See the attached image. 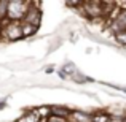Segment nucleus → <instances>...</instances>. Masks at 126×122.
I'll return each instance as SVG.
<instances>
[{
  "label": "nucleus",
  "mask_w": 126,
  "mask_h": 122,
  "mask_svg": "<svg viewBox=\"0 0 126 122\" xmlns=\"http://www.w3.org/2000/svg\"><path fill=\"white\" fill-rule=\"evenodd\" d=\"M26 11H27V10L24 8V3L22 2H10L8 6H6V16L11 18V19L24 18Z\"/></svg>",
  "instance_id": "f257e3e1"
},
{
  "label": "nucleus",
  "mask_w": 126,
  "mask_h": 122,
  "mask_svg": "<svg viewBox=\"0 0 126 122\" xmlns=\"http://www.w3.org/2000/svg\"><path fill=\"white\" fill-rule=\"evenodd\" d=\"M51 113L54 114V116H58V117H65V116H69L70 114V111H67V110H64V108H56V106H53L51 108Z\"/></svg>",
  "instance_id": "f03ea898"
},
{
  "label": "nucleus",
  "mask_w": 126,
  "mask_h": 122,
  "mask_svg": "<svg viewBox=\"0 0 126 122\" xmlns=\"http://www.w3.org/2000/svg\"><path fill=\"white\" fill-rule=\"evenodd\" d=\"M6 6H8L6 2H0V19L6 16Z\"/></svg>",
  "instance_id": "7ed1b4c3"
},
{
  "label": "nucleus",
  "mask_w": 126,
  "mask_h": 122,
  "mask_svg": "<svg viewBox=\"0 0 126 122\" xmlns=\"http://www.w3.org/2000/svg\"><path fill=\"white\" fill-rule=\"evenodd\" d=\"M117 38H118V41H120V43L126 44V32H121V33H118V35H117Z\"/></svg>",
  "instance_id": "20e7f679"
},
{
  "label": "nucleus",
  "mask_w": 126,
  "mask_h": 122,
  "mask_svg": "<svg viewBox=\"0 0 126 122\" xmlns=\"http://www.w3.org/2000/svg\"><path fill=\"white\" fill-rule=\"evenodd\" d=\"M49 122H61V119H59V117H53ZM62 122H64V121H62Z\"/></svg>",
  "instance_id": "39448f33"
}]
</instances>
